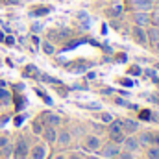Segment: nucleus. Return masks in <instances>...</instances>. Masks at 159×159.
Instances as JSON below:
<instances>
[{"label":"nucleus","mask_w":159,"mask_h":159,"mask_svg":"<svg viewBox=\"0 0 159 159\" xmlns=\"http://www.w3.org/2000/svg\"><path fill=\"white\" fill-rule=\"evenodd\" d=\"M109 137L115 144L124 143V131H122V120H111L109 122Z\"/></svg>","instance_id":"1"},{"label":"nucleus","mask_w":159,"mask_h":159,"mask_svg":"<svg viewBox=\"0 0 159 159\" xmlns=\"http://www.w3.org/2000/svg\"><path fill=\"white\" fill-rule=\"evenodd\" d=\"M28 143L24 141V139H20L19 143H17V146H15V159H24L28 157Z\"/></svg>","instance_id":"2"},{"label":"nucleus","mask_w":159,"mask_h":159,"mask_svg":"<svg viewBox=\"0 0 159 159\" xmlns=\"http://www.w3.org/2000/svg\"><path fill=\"white\" fill-rule=\"evenodd\" d=\"M102 157H115V156H119L120 150H119V144H115V143H111V144H106L104 148H102Z\"/></svg>","instance_id":"3"},{"label":"nucleus","mask_w":159,"mask_h":159,"mask_svg":"<svg viewBox=\"0 0 159 159\" xmlns=\"http://www.w3.org/2000/svg\"><path fill=\"white\" fill-rule=\"evenodd\" d=\"M133 20H135V24H137V26L144 28L146 24H150V15H148V13H144V11H139V13H135V15H133Z\"/></svg>","instance_id":"4"},{"label":"nucleus","mask_w":159,"mask_h":159,"mask_svg":"<svg viewBox=\"0 0 159 159\" xmlns=\"http://www.w3.org/2000/svg\"><path fill=\"white\" fill-rule=\"evenodd\" d=\"M137 129H139V122H135V120H131V119L122 120V131H126V133H135Z\"/></svg>","instance_id":"5"},{"label":"nucleus","mask_w":159,"mask_h":159,"mask_svg":"<svg viewBox=\"0 0 159 159\" xmlns=\"http://www.w3.org/2000/svg\"><path fill=\"white\" fill-rule=\"evenodd\" d=\"M133 37L139 44H146V32L141 28V26H135L133 28Z\"/></svg>","instance_id":"6"},{"label":"nucleus","mask_w":159,"mask_h":159,"mask_svg":"<svg viewBox=\"0 0 159 159\" xmlns=\"http://www.w3.org/2000/svg\"><path fill=\"white\" fill-rule=\"evenodd\" d=\"M85 148L91 150V152H96V150L100 148V139H98V137H87V141H85Z\"/></svg>","instance_id":"7"},{"label":"nucleus","mask_w":159,"mask_h":159,"mask_svg":"<svg viewBox=\"0 0 159 159\" xmlns=\"http://www.w3.org/2000/svg\"><path fill=\"white\" fill-rule=\"evenodd\" d=\"M43 135H44V139H46L48 143H56V137H57V133H56L54 126H48L46 129H43Z\"/></svg>","instance_id":"8"},{"label":"nucleus","mask_w":159,"mask_h":159,"mask_svg":"<svg viewBox=\"0 0 159 159\" xmlns=\"http://www.w3.org/2000/svg\"><path fill=\"white\" fill-rule=\"evenodd\" d=\"M124 146H126V150L135 152V150H139V141L133 137H128V139H124Z\"/></svg>","instance_id":"9"},{"label":"nucleus","mask_w":159,"mask_h":159,"mask_svg":"<svg viewBox=\"0 0 159 159\" xmlns=\"http://www.w3.org/2000/svg\"><path fill=\"white\" fill-rule=\"evenodd\" d=\"M135 7H137L139 11L148 13V11L152 9V2H150V0H135Z\"/></svg>","instance_id":"10"},{"label":"nucleus","mask_w":159,"mask_h":159,"mask_svg":"<svg viewBox=\"0 0 159 159\" xmlns=\"http://www.w3.org/2000/svg\"><path fill=\"white\" fill-rule=\"evenodd\" d=\"M56 141H57L61 146H69V144H70V133H69V131H61V133L56 137Z\"/></svg>","instance_id":"11"},{"label":"nucleus","mask_w":159,"mask_h":159,"mask_svg":"<svg viewBox=\"0 0 159 159\" xmlns=\"http://www.w3.org/2000/svg\"><path fill=\"white\" fill-rule=\"evenodd\" d=\"M152 143H154V133L144 131L139 135V144H152Z\"/></svg>","instance_id":"12"},{"label":"nucleus","mask_w":159,"mask_h":159,"mask_svg":"<svg viewBox=\"0 0 159 159\" xmlns=\"http://www.w3.org/2000/svg\"><path fill=\"white\" fill-rule=\"evenodd\" d=\"M146 39H150L152 44H156L159 41V26H154V28H150V32L146 34Z\"/></svg>","instance_id":"13"},{"label":"nucleus","mask_w":159,"mask_h":159,"mask_svg":"<svg viewBox=\"0 0 159 159\" xmlns=\"http://www.w3.org/2000/svg\"><path fill=\"white\" fill-rule=\"evenodd\" d=\"M32 157L34 159H44L46 157V150H44V146H35V148L32 150Z\"/></svg>","instance_id":"14"},{"label":"nucleus","mask_w":159,"mask_h":159,"mask_svg":"<svg viewBox=\"0 0 159 159\" xmlns=\"http://www.w3.org/2000/svg\"><path fill=\"white\" fill-rule=\"evenodd\" d=\"M44 120L48 122V126H57V124L61 122L57 115H50V113H46V115H44Z\"/></svg>","instance_id":"15"},{"label":"nucleus","mask_w":159,"mask_h":159,"mask_svg":"<svg viewBox=\"0 0 159 159\" xmlns=\"http://www.w3.org/2000/svg\"><path fill=\"white\" fill-rule=\"evenodd\" d=\"M50 11V7H34V11H30L32 17H39V15H46Z\"/></svg>","instance_id":"16"},{"label":"nucleus","mask_w":159,"mask_h":159,"mask_svg":"<svg viewBox=\"0 0 159 159\" xmlns=\"http://www.w3.org/2000/svg\"><path fill=\"white\" fill-rule=\"evenodd\" d=\"M43 52L48 54V56H52V54L56 52V48H54V44H50L48 41H44V43H43Z\"/></svg>","instance_id":"17"},{"label":"nucleus","mask_w":159,"mask_h":159,"mask_svg":"<svg viewBox=\"0 0 159 159\" xmlns=\"http://www.w3.org/2000/svg\"><path fill=\"white\" fill-rule=\"evenodd\" d=\"M0 102H4V104H9L11 102V94L7 91H4L2 87H0Z\"/></svg>","instance_id":"18"},{"label":"nucleus","mask_w":159,"mask_h":159,"mask_svg":"<svg viewBox=\"0 0 159 159\" xmlns=\"http://www.w3.org/2000/svg\"><path fill=\"white\" fill-rule=\"evenodd\" d=\"M107 15H109V17H119V15H122V7H120V6L111 7V9L107 11Z\"/></svg>","instance_id":"19"},{"label":"nucleus","mask_w":159,"mask_h":159,"mask_svg":"<svg viewBox=\"0 0 159 159\" xmlns=\"http://www.w3.org/2000/svg\"><path fill=\"white\" fill-rule=\"evenodd\" d=\"M148 157L150 159H159V146H154L148 150Z\"/></svg>","instance_id":"20"},{"label":"nucleus","mask_w":159,"mask_h":159,"mask_svg":"<svg viewBox=\"0 0 159 159\" xmlns=\"http://www.w3.org/2000/svg\"><path fill=\"white\" fill-rule=\"evenodd\" d=\"M24 74H26V76H32V74H35V76H37V69H35V67H32V65H30V67H28V70H26V72H24Z\"/></svg>","instance_id":"21"},{"label":"nucleus","mask_w":159,"mask_h":159,"mask_svg":"<svg viewBox=\"0 0 159 159\" xmlns=\"http://www.w3.org/2000/svg\"><path fill=\"white\" fill-rule=\"evenodd\" d=\"M34 133H43V126H41V122H34Z\"/></svg>","instance_id":"22"},{"label":"nucleus","mask_w":159,"mask_h":159,"mask_svg":"<svg viewBox=\"0 0 159 159\" xmlns=\"http://www.w3.org/2000/svg\"><path fill=\"white\" fill-rule=\"evenodd\" d=\"M150 22L154 26H159V13H154V17H150Z\"/></svg>","instance_id":"23"},{"label":"nucleus","mask_w":159,"mask_h":159,"mask_svg":"<svg viewBox=\"0 0 159 159\" xmlns=\"http://www.w3.org/2000/svg\"><path fill=\"white\" fill-rule=\"evenodd\" d=\"M102 120H104V122H111L113 117H111V115H107V113H104V115H102Z\"/></svg>","instance_id":"24"},{"label":"nucleus","mask_w":159,"mask_h":159,"mask_svg":"<svg viewBox=\"0 0 159 159\" xmlns=\"http://www.w3.org/2000/svg\"><path fill=\"white\" fill-rule=\"evenodd\" d=\"M7 146V137H0V148Z\"/></svg>","instance_id":"25"},{"label":"nucleus","mask_w":159,"mask_h":159,"mask_svg":"<svg viewBox=\"0 0 159 159\" xmlns=\"http://www.w3.org/2000/svg\"><path fill=\"white\" fill-rule=\"evenodd\" d=\"M141 119H150V111H141Z\"/></svg>","instance_id":"26"},{"label":"nucleus","mask_w":159,"mask_h":159,"mask_svg":"<svg viewBox=\"0 0 159 159\" xmlns=\"http://www.w3.org/2000/svg\"><path fill=\"white\" fill-rule=\"evenodd\" d=\"M120 159H133V157H131L129 152H124V154H120Z\"/></svg>","instance_id":"27"},{"label":"nucleus","mask_w":159,"mask_h":159,"mask_svg":"<svg viewBox=\"0 0 159 159\" xmlns=\"http://www.w3.org/2000/svg\"><path fill=\"white\" fill-rule=\"evenodd\" d=\"M41 28H43L41 24H34V26H32V32H34V34H37V32H39Z\"/></svg>","instance_id":"28"},{"label":"nucleus","mask_w":159,"mask_h":159,"mask_svg":"<svg viewBox=\"0 0 159 159\" xmlns=\"http://www.w3.org/2000/svg\"><path fill=\"white\" fill-rule=\"evenodd\" d=\"M22 122H24V117H17V119H15V124H17V126H20Z\"/></svg>","instance_id":"29"},{"label":"nucleus","mask_w":159,"mask_h":159,"mask_svg":"<svg viewBox=\"0 0 159 159\" xmlns=\"http://www.w3.org/2000/svg\"><path fill=\"white\" fill-rule=\"evenodd\" d=\"M129 72H131V74H141V69H139V67H133Z\"/></svg>","instance_id":"30"},{"label":"nucleus","mask_w":159,"mask_h":159,"mask_svg":"<svg viewBox=\"0 0 159 159\" xmlns=\"http://www.w3.org/2000/svg\"><path fill=\"white\" fill-rule=\"evenodd\" d=\"M122 83H124L126 87H131V85H133V83H131V80H122Z\"/></svg>","instance_id":"31"},{"label":"nucleus","mask_w":159,"mask_h":159,"mask_svg":"<svg viewBox=\"0 0 159 159\" xmlns=\"http://www.w3.org/2000/svg\"><path fill=\"white\" fill-rule=\"evenodd\" d=\"M154 144H156V146H159V133H156V135H154Z\"/></svg>","instance_id":"32"},{"label":"nucleus","mask_w":159,"mask_h":159,"mask_svg":"<svg viewBox=\"0 0 159 159\" xmlns=\"http://www.w3.org/2000/svg\"><path fill=\"white\" fill-rule=\"evenodd\" d=\"M32 43L37 46V44H39V37H37V35H34V37H32Z\"/></svg>","instance_id":"33"},{"label":"nucleus","mask_w":159,"mask_h":159,"mask_svg":"<svg viewBox=\"0 0 159 159\" xmlns=\"http://www.w3.org/2000/svg\"><path fill=\"white\" fill-rule=\"evenodd\" d=\"M150 100H152V102H156V104H159V96H157V94H154Z\"/></svg>","instance_id":"34"},{"label":"nucleus","mask_w":159,"mask_h":159,"mask_svg":"<svg viewBox=\"0 0 159 159\" xmlns=\"http://www.w3.org/2000/svg\"><path fill=\"white\" fill-rule=\"evenodd\" d=\"M87 78H89V80H94V78H96V74H94V72H89V74H87Z\"/></svg>","instance_id":"35"},{"label":"nucleus","mask_w":159,"mask_h":159,"mask_svg":"<svg viewBox=\"0 0 159 159\" xmlns=\"http://www.w3.org/2000/svg\"><path fill=\"white\" fill-rule=\"evenodd\" d=\"M9 4H20V0H7Z\"/></svg>","instance_id":"36"},{"label":"nucleus","mask_w":159,"mask_h":159,"mask_svg":"<svg viewBox=\"0 0 159 159\" xmlns=\"http://www.w3.org/2000/svg\"><path fill=\"white\" fill-rule=\"evenodd\" d=\"M156 50H157V52H159V41H157V43H156Z\"/></svg>","instance_id":"37"},{"label":"nucleus","mask_w":159,"mask_h":159,"mask_svg":"<svg viewBox=\"0 0 159 159\" xmlns=\"http://www.w3.org/2000/svg\"><path fill=\"white\" fill-rule=\"evenodd\" d=\"M70 159H80V156H70Z\"/></svg>","instance_id":"38"},{"label":"nucleus","mask_w":159,"mask_h":159,"mask_svg":"<svg viewBox=\"0 0 159 159\" xmlns=\"http://www.w3.org/2000/svg\"><path fill=\"white\" fill-rule=\"evenodd\" d=\"M56 159H65V156H57Z\"/></svg>","instance_id":"39"},{"label":"nucleus","mask_w":159,"mask_h":159,"mask_svg":"<svg viewBox=\"0 0 159 159\" xmlns=\"http://www.w3.org/2000/svg\"><path fill=\"white\" fill-rule=\"evenodd\" d=\"M85 159H98V157H85Z\"/></svg>","instance_id":"40"},{"label":"nucleus","mask_w":159,"mask_h":159,"mask_svg":"<svg viewBox=\"0 0 159 159\" xmlns=\"http://www.w3.org/2000/svg\"><path fill=\"white\" fill-rule=\"evenodd\" d=\"M150 2H152V0H150Z\"/></svg>","instance_id":"41"},{"label":"nucleus","mask_w":159,"mask_h":159,"mask_svg":"<svg viewBox=\"0 0 159 159\" xmlns=\"http://www.w3.org/2000/svg\"><path fill=\"white\" fill-rule=\"evenodd\" d=\"M0 2H2V0H0Z\"/></svg>","instance_id":"42"}]
</instances>
